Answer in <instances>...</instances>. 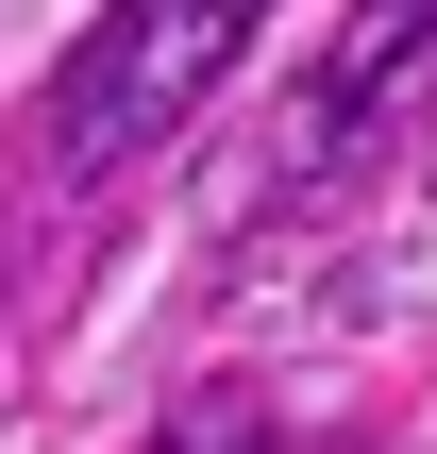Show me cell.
<instances>
[{
    "mask_svg": "<svg viewBox=\"0 0 437 454\" xmlns=\"http://www.w3.org/2000/svg\"><path fill=\"white\" fill-rule=\"evenodd\" d=\"M253 17H269V0H101V34H84L67 84H51V152H67V185H118L152 135H185Z\"/></svg>",
    "mask_w": 437,
    "mask_h": 454,
    "instance_id": "6da1fadb",
    "label": "cell"
},
{
    "mask_svg": "<svg viewBox=\"0 0 437 454\" xmlns=\"http://www.w3.org/2000/svg\"><path fill=\"white\" fill-rule=\"evenodd\" d=\"M437 67V0H371L337 51H320V84L286 101V135H269V185H320V168H354V135H387L404 101H421Z\"/></svg>",
    "mask_w": 437,
    "mask_h": 454,
    "instance_id": "7a4b0ae2",
    "label": "cell"
},
{
    "mask_svg": "<svg viewBox=\"0 0 437 454\" xmlns=\"http://www.w3.org/2000/svg\"><path fill=\"white\" fill-rule=\"evenodd\" d=\"M168 454H236V438H219V421H168Z\"/></svg>",
    "mask_w": 437,
    "mask_h": 454,
    "instance_id": "3957f363",
    "label": "cell"
}]
</instances>
